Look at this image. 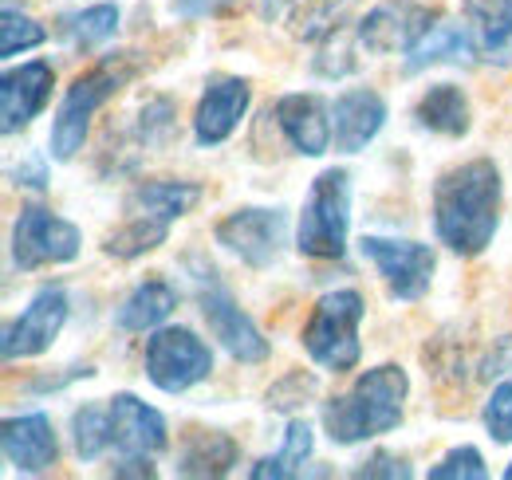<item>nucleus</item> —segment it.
<instances>
[{"instance_id":"obj_1","label":"nucleus","mask_w":512,"mask_h":480,"mask_svg":"<svg viewBox=\"0 0 512 480\" xmlns=\"http://www.w3.org/2000/svg\"><path fill=\"white\" fill-rule=\"evenodd\" d=\"M501 225V170L489 158L453 166L434 185V233L457 256H481Z\"/></svg>"},{"instance_id":"obj_2","label":"nucleus","mask_w":512,"mask_h":480,"mask_svg":"<svg viewBox=\"0 0 512 480\" xmlns=\"http://www.w3.org/2000/svg\"><path fill=\"white\" fill-rule=\"evenodd\" d=\"M410 394V378L402 366L383 362L355 378V386L323 406V429L335 445H359L398 429L402 406Z\"/></svg>"},{"instance_id":"obj_3","label":"nucleus","mask_w":512,"mask_h":480,"mask_svg":"<svg viewBox=\"0 0 512 480\" xmlns=\"http://www.w3.org/2000/svg\"><path fill=\"white\" fill-rule=\"evenodd\" d=\"M138 71V60H130V52L123 56H103L95 67H87L83 75H75V83L64 91L60 99V111L52 119V158L56 162H71L83 142H87V130H91V119L99 115L103 103H111Z\"/></svg>"},{"instance_id":"obj_4","label":"nucleus","mask_w":512,"mask_h":480,"mask_svg":"<svg viewBox=\"0 0 512 480\" xmlns=\"http://www.w3.org/2000/svg\"><path fill=\"white\" fill-rule=\"evenodd\" d=\"M367 307L355 288H339L316 300L308 323H304V351L308 359L331 370V374H347L363 359V343H359V323H363Z\"/></svg>"},{"instance_id":"obj_5","label":"nucleus","mask_w":512,"mask_h":480,"mask_svg":"<svg viewBox=\"0 0 512 480\" xmlns=\"http://www.w3.org/2000/svg\"><path fill=\"white\" fill-rule=\"evenodd\" d=\"M347 233H351V174L343 166H331L308 189L296 248L312 260H343Z\"/></svg>"},{"instance_id":"obj_6","label":"nucleus","mask_w":512,"mask_h":480,"mask_svg":"<svg viewBox=\"0 0 512 480\" xmlns=\"http://www.w3.org/2000/svg\"><path fill=\"white\" fill-rule=\"evenodd\" d=\"M193 284H197L201 319H205L209 335L225 347L229 359L245 362V366H256V362H264L272 355V347H268V339L260 335V327L249 319V311L237 307V300L229 296V288L217 280L213 268H201V272L193 276Z\"/></svg>"},{"instance_id":"obj_7","label":"nucleus","mask_w":512,"mask_h":480,"mask_svg":"<svg viewBox=\"0 0 512 480\" xmlns=\"http://www.w3.org/2000/svg\"><path fill=\"white\" fill-rule=\"evenodd\" d=\"M146 378L162 394H182L213 374V351L190 327H158L146 339Z\"/></svg>"},{"instance_id":"obj_8","label":"nucleus","mask_w":512,"mask_h":480,"mask_svg":"<svg viewBox=\"0 0 512 480\" xmlns=\"http://www.w3.org/2000/svg\"><path fill=\"white\" fill-rule=\"evenodd\" d=\"M79 248H83V233L44 205L20 209V217L12 225V264L20 272H36L48 264H71L79 256Z\"/></svg>"},{"instance_id":"obj_9","label":"nucleus","mask_w":512,"mask_h":480,"mask_svg":"<svg viewBox=\"0 0 512 480\" xmlns=\"http://www.w3.org/2000/svg\"><path fill=\"white\" fill-rule=\"evenodd\" d=\"M363 256L375 264V272L383 276L386 292L394 300L414 303L430 292V280H434V268H438V256L430 244H418V240H390V237H363L359 240Z\"/></svg>"},{"instance_id":"obj_10","label":"nucleus","mask_w":512,"mask_h":480,"mask_svg":"<svg viewBox=\"0 0 512 480\" xmlns=\"http://www.w3.org/2000/svg\"><path fill=\"white\" fill-rule=\"evenodd\" d=\"M217 244L225 252H233L241 264L249 268H268L276 264L284 237H288V217L284 209H260V205H245V209H233L225 221H217L213 229Z\"/></svg>"},{"instance_id":"obj_11","label":"nucleus","mask_w":512,"mask_h":480,"mask_svg":"<svg viewBox=\"0 0 512 480\" xmlns=\"http://www.w3.org/2000/svg\"><path fill=\"white\" fill-rule=\"evenodd\" d=\"M67 311H71V303H67L64 288H40V292L32 296V303L4 327V343H0L4 362L36 359V355L52 351V343H56L60 331H64Z\"/></svg>"},{"instance_id":"obj_12","label":"nucleus","mask_w":512,"mask_h":480,"mask_svg":"<svg viewBox=\"0 0 512 480\" xmlns=\"http://www.w3.org/2000/svg\"><path fill=\"white\" fill-rule=\"evenodd\" d=\"M434 20L438 16L422 4H414V0H383L355 24V40L371 56H390V52L406 56Z\"/></svg>"},{"instance_id":"obj_13","label":"nucleus","mask_w":512,"mask_h":480,"mask_svg":"<svg viewBox=\"0 0 512 480\" xmlns=\"http://www.w3.org/2000/svg\"><path fill=\"white\" fill-rule=\"evenodd\" d=\"M52 87H56V67L52 63L32 60L20 63V67H8L0 75V115H4L0 126H4V134H16L36 119L48 107Z\"/></svg>"},{"instance_id":"obj_14","label":"nucleus","mask_w":512,"mask_h":480,"mask_svg":"<svg viewBox=\"0 0 512 480\" xmlns=\"http://www.w3.org/2000/svg\"><path fill=\"white\" fill-rule=\"evenodd\" d=\"M253 103V87L237 75L213 79L193 111V138L197 146H221L225 138H233V130L241 126L245 111Z\"/></svg>"},{"instance_id":"obj_15","label":"nucleus","mask_w":512,"mask_h":480,"mask_svg":"<svg viewBox=\"0 0 512 480\" xmlns=\"http://www.w3.org/2000/svg\"><path fill=\"white\" fill-rule=\"evenodd\" d=\"M0 449H4V461L16 469V473H48L56 461H60V441H56V429L48 414H20V418H8L0 425Z\"/></svg>"},{"instance_id":"obj_16","label":"nucleus","mask_w":512,"mask_h":480,"mask_svg":"<svg viewBox=\"0 0 512 480\" xmlns=\"http://www.w3.org/2000/svg\"><path fill=\"white\" fill-rule=\"evenodd\" d=\"M272 115H276L280 134L288 138V146L296 154H304V158H320V154H327V146L335 142L331 111H327V103H323L320 95H304V91L284 95V99H276Z\"/></svg>"},{"instance_id":"obj_17","label":"nucleus","mask_w":512,"mask_h":480,"mask_svg":"<svg viewBox=\"0 0 512 480\" xmlns=\"http://www.w3.org/2000/svg\"><path fill=\"white\" fill-rule=\"evenodd\" d=\"M111 445L123 457H158L170 445L166 418L134 394L111 398Z\"/></svg>"},{"instance_id":"obj_18","label":"nucleus","mask_w":512,"mask_h":480,"mask_svg":"<svg viewBox=\"0 0 512 480\" xmlns=\"http://www.w3.org/2000/svg\"><path fill=\"white\" fill-rule=\"evenodd\" d=\"M386 122V103L379 91L371 87H355V91H343L331 107V126H335V146L343 154H359L367 150V142L379 138Z\"/></svg>"},{"instance_id":"obj_19","label":"nucleus","mask_w":512,"mask_h":480,"mask_svg":"<svg viewBox=\"0 0 512 480\" xmlns=\"http://www.w3.org/2000/svg\"><path fill=\"white\" fill-rule=\"evenodd\" d=\"M481 56L477 52V40H473V28L461 24V20H434L418 44L406 52V71H426L434 63H473Z\"/></svg>"},{"instance_id":"obj_20","label":"nucleus","mask_w":512,"mask_h":480,"mask_svg":"<svg viewBox=\"0 0 512 480\" xmlns=\"http://www.w3.org/2000/svg\"><path fill=\"white\" fill-rule=\"evenodd\" d=\"M241 445L221 429H190L178 449V477H229Z\"/></svg>"},{"instance_id":"obj_21","label":"nucleus","mask_w":512,"mask_h":480,"mask_svg":"<svg viewBox=\"0 0 512 480\" xmlns=\"http://www.w3.org/2000/svg\"><path fill=\"white\" fill-rule=\"evenodd\" d=\"M197 201H201L197 181H138L127 197V213L174 225L197 209Z\"/></svg>"},{"instance_id":"obj_22","label":"nucleus","mask_w":512,"mask_h":480,"mask_svg":"<svg viewBox=\"0 0 512 480\" xmlns=\"http://www.w3.org/2000/svg\"><path fill=\"white\" fill-rule=\"evenodd\" d=\"M469 28L481 60L512 67V0H477L469 4Z\"/></svg>"},{"instance_id":"obj_23","label":"nucleus","mask_w":512,"mask_h":480,"mask_svg":"<svg viewBox=\"0 0 512 480\" xmlns=\"http://www.w3.org/2000/svg\"><path fill=\"white\" fill-rule=\"evenodd\" d=\"M174 307H178V292L162 276H150L123 300V307L115 311V323H119V331H134V335L154 331L174 315Z\"/></svg>"},{"instance_id":"obj_24","label":"nucleus","mask_w":512,"mask_h":480,"mask_svg":"<svg viewBox=\"0 0 512 480\" xmlns=\"http://www.w3.org/2000/svg\"><path fill=\"white\" fill-rule=\"evenodd\" d=\"M414 119L430 134H446V138H461L469 134V99L457 83H434L426 87V95L414 107Z\"/></svg>"},{"instance_id":"obj_25","label":"nucleus","mask_w":512,"mask_h":480,"mask_svg":"<svg viewBox=\"0 0 512 480\" xmlns=\"http://www.w3.org/2000/svg\"><path fill=\"white\" fill-rule=\"evenodd\" d=\"M119 32V4H91L60 16V40L71 52H95Z\"/></svg>"},{"instance_id":"obj_26","label":"nucleus","mask_w":512,"mask_h":480,"mask_svg":"<svg viewBox=\"0 0 512 480\" xmlns=\"http://www.w3.org/2000/svg\"><path fill=\"white\" fill-rule=\"evenodd\" d=\"M312 445H316V437H312V425L300 418L288 421V429H284V449L276 453V457H264V461H256L253 469H249V477L253 480H288V477H300V465L312 457Z\"/></svg>"},{"instance_id":"obj_27","label":"nucleus","mask_w":512,"mask_h":480,"mask_svg":"<svg viewBox=\"0 0 512 480\" xmlns=\"http://www.w3.org/2000/svg\"><path fill=\"white\" fill-rule=\"evenodd\" d=\"M166 237H170V225H166V221L134 217V213H130L127 225H123V229H115L111 237L103 240V252H107V256H115V260H138V256H146V252L162 248Z\"/></svg>"},{"instance_id":"obj_28","label":"nucleus","mask_w":512,"mask_h":480,"mask_svg":"<svg viewBox=\"0 0 512 480\" xmlns=\"http://www.w3.org/2000/svg\"><path fill=\"white\" fill-rule=\"evenodd\" d=\"M351 4H355V0H304V4L292 12V32H296L300 40H327L331 32L343 28Z\"/></svg>"},{"instance_id":"obj_29","label":"nucleus","mask_w":512,"mask_h":480,"mask_svg":"<svg viewBox=\"0 0 512 480\" xmlns=\"http://www.w3.org/2000/svg\"><path fill=\"white\" fill-rule=\"evenodd\" d=\"M71 433H75V453L83 461L103 457V449L111 445V406L83 402L75 410V418H71Z\"/></svg>"},{"instance_id":"obj_30","label":"nucleus","mask_w":512,"mask_h":480,"mask_svg":"<svg viewBox=\"0 0 512 480\" xmlns=\"http://www.w3.org/2000/svg\"><path fill=\"white\" fill-rule=\"evenodd\" d=\"M174 99L166 95H150L142 107H138V119H134V138H138V150H158L170 142L174 134Z\"/></svg>"},{"instance_id":"obj_31","label":"nucleus","mask_w":512,"mask_h":480,"mask_svg":"<svg viewBox=\"0 0 512 480\" xmlns=\"http://www.w3.org/2000/svg\"><path fill=\"white\" fill-rule=\"evenodd\" d=\"M44 40H48L44 24H36L32 16H24V12H16V8H4V16H0V56H4V60L24 56V52L40 48Z\"/></svg>"},{"instance_id":"obj_32","label":"nucleus","mask_w":512,"mask_h":480,"mask_svg":"<svg viewBox=\"0 0 512 480\" xmlns=\"http://www.w3.org/2000/svg\"><path fill=\"white\" fill-rule=\"evenodd\" d=\"M316 394H320L316 374H308V370H292V374H284V378L268 390V410H276V414H296V410L308 406Z\"/></svg>"},{"instance_id":"obj_33","label":"nucleus","mask_w":512,"mask_h":480,"mask_svg":"<svg viewBox=\"0 0 512 480\" xmlns=\"http://www.w3.org/2000/svg\"><path fill=\"white\" fill-rule=\"evenodd\" d=\"M489 469H485V457L473 449V445H457L449 449L446 457L430 469V480H485Z\"/></svg>"},{"instance_id":"obj_34","label":"nucleus","mask_w":512,"mask_h":480,"mask_svg":"<svg viewBox=\"0 0 512 480\" xmlns=\"http://www.w3.org/2000/svg\"><path fill=\"white\" fill-rule=\"evenodd\" d=\"M485 429H489V437L493 441H501V445H509L512 441V382H501L493 394H489V402H485Z\"/></svg>"},{"instance_id":"obj_35","label":"nucleus","mask_w":512,"mask_h":480,"mask_svg":"<svg viewBox=\"0 0 512 480\" xmlns=\"http://www.w3.org/2000/svg\"><path fill=\"white\" fill-rule=\"evenodd\" d=\"M355 477H386V480H410L414 477V469L402 461V457H394V453H386V449H379V453H371L359 469H355Z\"/></svg>"},{"instance_id":"obj_36","label":"nucleus","mask_w":512,"mask_h":480,"mask_svg":"<svg viewBox=\"0 0 512 480\" xmlns=\"http://www.w3.org/2000/svg\"><path fill=\"white\" fill-rule=\"evenodd\" d=\"M237 0H170V8H174V16H182V20H205V16H221V12H229Z\"/></svg>"},{"instance_id":"obj_37","label":"nucleus","mask_w":512,"mask_h":480,"mask_svg":"<svg viewBox=\"0 0 512 480\" xmlns=\"http://www.w3.org/2000/svg\"><path fill=\"white\" fill-rule=\"evenodd\" d=\"M481 374H485V378L512 374V335H505V339H497V343H493V351H489L485 362H481Z\"/></svg>"},{"instance_id":"obj_38","label":"nucleus","mask_w":512,"mask_h":480,"mask_svg":"<svg viewBox=\"0 0 512 480\" xmlns=\"http://www.w3.org/2000/svg\"><path fill=\"white\" fill-rule=\"evenodd\" d=\"M12 185H24V189H48V170H44V162L32 158V162L16 166V170H12Z\"/></svg>"},{"instance_id":"obj_39","label":"nucleus","mask_w":512,"mask_h":480,"mask_svg":"<svg viewBox=\"0 0 512 480\" xmlns=\"http://www.w3.org/2000/svg\"><path fill=\"white\" fill-rule=\"evenodd\" d=\"M111 473L115 477H154V465H150V457H123Z\"/></svg>"},{"instance_id":"obj_40","label":"nucleus","mask_w":512,"mask_h":480,"mask_svg":"<svg viewBox=\"0 0 512 480\" xmlns=\"http://www.w3.org/2000/svg\"><path fill=\"white\" fill-rule=\"evenodd\" d=\"M288 4H292V0H256V12H260L264 24H276V20L288 12Z\"/></svg>"},{"instance_id":"obj_41","label":"nucleus","mask_w":512,"mask_h":480,"mask_svg":"<svg viewBox=\"0 0 512 480\" xmlns=\"http://www.w3.org/2000/svg\"><path fill=\"white\" fill-rule=\"evenodd\" d=\"M505 480H512V465H509V469H505Z\"/></svg>"}]
</instances>
